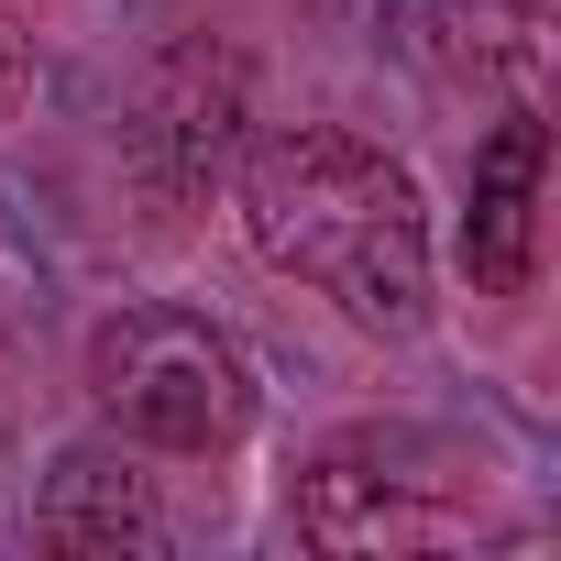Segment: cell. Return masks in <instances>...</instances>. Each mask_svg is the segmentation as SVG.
Wrapping results in <instances>:
<instances>
[{"label": "cell", "instance_id": "6da1fadb", "mask_svg": "<svg viewBox=\"0 0 561 561\" xmlns=\"http://www.w3.org/2000/svg\"><path fill=\"white\" fill-rule=\"evenodd\" d=\"M242 231L275 275L320 287L342 320L408 342L430 331V209L419 176L342 133V122H287L242 154Z\"/></svg>", "mask_w": 561, "mask_h": 561}, {"label": "cell", "instance_id": "7a4b0ae2", "mask_svg": "<svg viewBox=\"0 0 561 561\" xmlns=\"http://www.w3.org/2000/svg\"><path fill=\"white\" fill-rule=\"evenodd\" d=\"M89 397L133 451H231L253 430V364L198 309H122L89 331Z\"/></svg>", "mask_w": 561, "mask_h": 561}, {"label": "cell", "instance_id": "3957f363", "mask_svg": "<svg viewBox=\"0 0 561 561\" xmlns=\"http://www.w3.org/2000/svg\"><path fill=\"white\" fill-rule=\"evenodd\" d=\"M298 539L331 561H375V550H440L473 528L484 473L430 440V430H342L298 462Z\"/></svg>", "mask_w": 561, "mask_h": 561}, {"label": "cell", "instance_id": "277c9868", "mask_svg": "<svg viewBox=\"0 0 561 561\" xmlns=\"http://www.w3.org/2000/svg\"><path fill=\"white\" fill-rule=\"evenodd\" d=\"M122 144H133V165H144L154 198H198V187H220V165H231V144H242V56H220V45H176V56H154Z\"/></svg>", "mask_w": 561, "mask_h": 561}, {"label": "cell", "instance_id": "5b68a950", "mask_svg": "<svg viewBox=\"0 0 561 561\" xmlns=\"http://www.w3.org/2000/svg\"><path fill=\"white\" fill-rule=\"evenodd\" d=\"M408 34V67L440 89V100H528L539 89V56H550V12L539 0H408L397 12Z\"/></svg>", "mask_w": 561, "mask_h": 561}, {"label": "cell", "instance_id": "8992f818", "mask_svg": "<svg viewBox=\"0 0 561 561\" xmlns=\"http://www.w3.org/2000/svg\"><path fill=\"white\" fill-rule=\"evenodd\" d=\"M539 165H550V133L528 100H506L462 176V275L484 298H528L539 275Z\"/></svg>", "mask_w": 561, "mask_h": 561}, {"label": "cell", "instance_id": "52a82bcc", "mask_svg": "<svg viewBox=\"0 0 561 561\" xmlns=\"http://www.w3.org/2000/svg\"><path fill=\"white\" fill-rule=\"evenodd\" d=\"M34 539L45 550H165V495L133 462V440H78L45 462L34 495Z\"/></svg>", "mask_w": 561, "mask_h": 561}, {"label": "cell", "instance_id": "ba28073f", "mask_svg": "<svg viewBox=\"0 0 561 561\" xmlns=\"http://www.w3.org/2000/svg\"><path fill=\"white\" fill-rule=\"evenodd\" d=\"M23 100H34V34H23L12 12H0V122H12Z\"/></svg>", "mask_w": 561, "mask_h": 561}]
</instances>
